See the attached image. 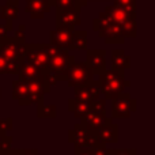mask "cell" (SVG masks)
I'll return each instance as SVG.
<instances>
[{"instance_id": "obj_1", "label": "cell", "mask_w": 155, "mask_h": 155, "mask_svg": "<svg viewBox=\"0 0 155 155\" xmlns=\"http://www.w3.org/2000/svg\"><path fill=\"white\" fill-rule=\"evenodd\" d=\"M98 76L99 88L107 99H116L120 94L124 93V87L129 86V82L124 79L123 70H114L113 68L110 71H105L104 74Z\"/></svg>"}, {"instance_id": "obj_2", "label": "cell", "mask_w": 155, "mask_h": 155, "mask_svg": "<svg viewBox=\"0 0 155 155\" xmlns=\"http://www.w3.org/2000/svg\"><path fill=\"white\" fill-rule=\"evenodd\" d=\"M48 51H49V64L46 70L49 72L57 75L60 79V78L64 76L68 67L74 63V57L70 56L67 51L53 45H48Z\"/></svg>"}, {"instance_id": "obj_3", "label": "cell", "mask_w": 155, "mask_h": 155, "mask_svg": "<svg viewBox=\"0 0 155 155\" xmlns=\"http://www.w3.org/2000/svg\"><path fill=\"white\" fill-rule=\"evenodd\" d=\"M93 72L88 68V65L86 63H75L68 67L67 72L64 74V79L68 82V84H71L72 87H76V86L84 84V83L93 80Z\"/></svg>"}, {"instance_id": "obj_4", "label": "cell", "mask_w": 155, "mask_h": 155, "mask_svg": "<svg viewBox=\"0 0 155 155\" xmlns=\"http://www.w3.org/2000/svg\"><path fill=\"white\" fill-rule=\"evenodd\" d=\"M27 51V45L16 38L4 37L0 42V54L7 60H22L25 61V54Z\"/></svg>"}, {"instance_id": "obj_5", "label": "cell", "mask_w": 155, "mask_h": 155, "mask_svg": "<svg viewBox=\"0 0 155 155\" xmlns=\"http://www.w3.org/2000/svg\"><path fill=\"white\" fill-rule=\"evenodd\" d=\"M25 63L34 65L41 70H46L49 64V51L48 45H27V51L25 54Z\"/></svg>"}, {"instance_id": "obj_6", "label": "cell", "mask_w": 155, "mask_h": 155, "mask_svg": "<svg viewBox=\"0 0 155 155\" xmlns=\"http://www.w3.org/2000/svg\"><path fill=\"white\" fill-rule=\"evenodd\" d=\"M19 78L22 80H26V82H37L41 84L46 86V87H51L46 82V70H41L37 68L34 65L29 64V63H22L21 68H19Z\"/></svg>"}, {"instance_id": "obj_7", "label": "cell", "mask_w": 155, "mask_h": 155, "mask_svg": "<svg viewBox=\"0 0 155 155\" xmlns=\"http://www.w3.org/2000/svg\"><path fill=\"white\" fill-rule=\"evenodd\" d=\"M75 99H80V101L86 102H94L97 99H99L101 95V88H99V83L95 80H90V82L80 84L75 87Z\"/></svg>"}, {"instance_id": "obj_8", "label": "cell", "mask_w": 155, "mask_h": 155, "mask_svg": "<svg viewBox=\"0 0 155 155\" xmlns=\"http://www.w3.org/2000/svg\"><path fill=\"white\" fill-rule=\"evenodd\" d=\"M132 101L131 95L128 93H123L117 97L116 99H113V112H112V117L116 118H127L131 116L132 110Z\"/></svg>"}, {"instance_id": "obj_9", "label": "cell", "mask_w": 155, "mask_h": 155, "mask_svg": "<svg viewBox=\"0 0 155 155\" xmlns=\"http://www.w3.org/2000/svg\"><path fill=\"white\" fill-rule=\"evenodd\" d=\"M88 68L91 70L93 75H101L106 71V52L99 51V49H93L87 51V63Z\"/></svg>"}, {"instance_id": "obj_10", "label": "cell", "mask_w": 155, "mask_h": 155, "mask_svg": "<svg viewBox=\"0 0 155 155\" xmlns=\"http://www.w3.org/2000/svg\"><path fill=\"white\" fill-rule=\"evenodd\" d=\"M72 34H74V27H68V26L57 27L54 31L51 33V45L61 49L70 48L71 41H72Z\"/></svg>"}, {"instance_id": "obj_11", "label": "cell", "mask_w": 155, "mask_h": 155, "mask_svg": "<svg viewBox=\"0 0 155 155\" xmlns=\"http://www.w3.org/2000/svg\"><path fill=\"white\" fill-rule=\"evenodd\" d=\"M79 11L78 8H57V15H56V22H57V27L61 26H68V27H74L75 25L80 23V16H79Z\"/></svg>"}, {"instance_id": "obj_12", "label": "cell", "mask_w": 155, "mask_h": 155, "mask_svg": "<svg viewBox=\"0 0 155 155\" xmlns=\"http://www.w3.org/2000/svg\"><path fill=\"white\" fill-rule=\"evenodd\" d=\"M12 95L21 105H31L30 99V90H29V82L18 79L12 83Z\"/></svg>"}, {"instance_id": "obj_13", "label": "cell", "mask_w": 155, "mask_h": 155, "mask_svg": "<svg viewBox=\"0 0 155 155\" xmlns=\"http://www.w3.org/2000/svg\"><path fill=\"white\" fill-rule=\"evenodd\" d=\"M26 11L31 15V18L41 19L51 8V3L48 0H26Z\"/></svg>"}, {"instance_id": "obj_14", "label": "cell", "mask_w": 155, "mask_h": 155, "mask_svg": "<svg viewBox=\"0 0 155 155\" xmlns=\"http://www.w3.org/2000/svg\"><path fill=\"white\" fill-rule=\"evenodd\" d=\"M95 132L102 143H113L117 140V125L112 124L109 120Z\"/></svg>"}, {"instance_id": "obj_15", "label": "cell", "mask_w": 155, "mask_h": 155, "mask_svg": "<svg viewBox=\"0 0 155 155\" xmlns=\"http://www.w3.org/2000/svg\"><path fill=\"white\" fill-rule=\"evenodd\" d=\"M112 64L114 70H124L129 67V57L121 49H116L112 52Z\"/></svg>"}, {"instance_id": "obj_16", "label": "cell", "mask_w": 155, "mask_h": 155, "mask_svg": "<svg viewBox=\"0 0 155 155\" xmlns=\"http://www.w3.org/2000/svg\"><path fill=\"white\" fill-rule=\"evenodd\" d=\"M90 105H91V102L80 101V99H71V102H70L71 112L79 118H83L87 114V112L90 110Z\"/></svg>"}, {"instance_id": "obj_17", "label": "cell", "mask_w": 155, "mask_h": 155, "mask_svg": "<svg viewBox=\"0 0 155 155\" xmlns=\"http://www.w3.org/2000/svg\"><path fill=\"white\" fill-rule=\"evenodd\" d=\"M18 2L16 0H8L2 7V18H4L7 22H11L18 16Z\"/></svg>"}, {"instance_id": "obj_18", "label": "cell", "mask_w": 155, "mask_h": 155, "mask_svg": "<svg viewBox=\"0 0 155 155\" xmlns=\"http://www.w3.org/2000/svg\"><path fill=\"white\" fill-rule=\"evenodd\" d=\"M87 46V33L86 31H74L72 41L70 48L72 49H84Z\"/></svg>"}, {"instance_id": "obj_19", "label": "cell", "mask_w": 155, "mask_h": 155, "mask_svg": "<svg viewBox=\"0 0 155 155\" xmlns=\"http://www.w3.org/2000/svg\"><path fill=\"white\" fill-rule=\"evenodd\" d=\"M56 116V106L54 105H42L38 106V117H54Z\"/></svg>"}, {"instance_id": "obj_20", "label": "cell", "mask_w": 155, "mask_h": 155, "mask_svg": "<svg viewBox=\"0 0 155 155\" xmlns=\"http://www.w3.org/2000/svg\"><path fill=\"white\" fill-rule=\"evenodd\" d=\"M114 5L125 8V10H128V11L136 10V2H135V0H114Z\"/></svg>"}, {"instance_id": "obj_21", "label": "cell", "mask_w": 155, "mask_h": 155, "mask_svg": "<svg viewBox=\"0 0 155 155\" xmlns=\"http://www.w3.org/2000/svg\"><path fill=\"white\" fill-rule=\"evenodd\" d=\"M107 155H136L135 150H109Z\"/></svg>"}, {"instance_id": "obj_22", "label": "cell", "mask_w": 155, "mask_h": 155, "mask_svg": "<svg viewBox=\"0 0 155 155\" xmlns=\"http://www.w3.org/2000/svg\"><path fill=\"white\" fill-rule=\"evenodd\" d=\"M12 128V124H11V118L7 120H0V132H7Z\"/></svg>"}, {"instance_id": "obj_23", "label": "cell", "mask_w": 155, "mask_h": 155, "mask_svg": "<svg viewBox=\"0 0 155 155\" xmlns=\"http://www.w3.org/2000/svg\"><path fill=\"white\" fill-rule=\"evenodd\" d=\"M7 67H8V60L0 54V75L2 74H7Z\"/></svg>"}, {"instance_id": "obj_24", "label": "cell", "mask_w": 155, "mask_h": 155, "mask_svg": "<svg viewBox=\"0 0 155 155\" xmlns=\"http://www.w3.org/2000/svg\"><path fill=\"white\" fill-rule=\"evenodd\" d=\"M10 23H11V22H8V25H7V26H0V42H2V40L5 37V33H7L8 30L11 29Z\"/></svg>"}, {"instance_id": "obj_25", "label": "cell", "mask_w": 155, "mask_h": 155, "mask_svg": "<svg viewBox=\"0 0 155 155\" xmlns=\"http://www.w3.org/2000/svg\"><path fill=\"white\" fill-rule=\"evenodd\" d=\"M21 154L22 155H40L37 153V150H31V148L30 150H21Z\"/></svg>"}, {"instance_id": "obj_26", "label": "cell", "mask_w": 155, "mask_h": 155, "mask_svg": "<svg viewBox=\"0 0 155 155\" xmlns=\"http://www.w3.org/2000/svg\"><path fill=\"white\" fill-rule=\"evenodd\" d=\"M78 155H94V150H90V148H83V151H80Z\"/></svg>"}, {"instance_id": "obj_27", "label": "cell", "mask_w": 155, "mask_h": 155, "mask_svg": "<svg viewBox=\"0 0 155 155\" xmlns=\"http://www.w3.org/2000/svg\"><path fill=\"white\" fill-rule=\"evenodd\" d=\"M4 154L5 155H22L21 154V150H7Z\"/></svg>"}, {"instance_id": "obj_28", "label": "cell", "mask_w": 155, "mask_h": 155, "mask_svg": "<svg viewBox=\"0 0 155 155\" xmlns=\"http://www.w3.org/2000/svg\"><path fill=\"white\" fill-rule=\"evenodd\" d=\"M48 2L51 3V4H56V3H57V0H48ZM79 2L82 3L83 5H86V4H87V0H79Z\"/></svg>"}]
</instances>
